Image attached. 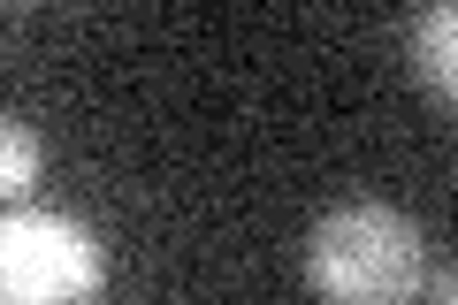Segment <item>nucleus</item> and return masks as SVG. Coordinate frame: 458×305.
I'll return each instance as SVG.
<instances>
[{"mask_svg": "<svg viewBox=\"0 0 458 305\" xmlns=\"http://www.w3.org/2000/svg\"><path fill=\"white\" fill-rule=\"evenodd\" d=\"M420 275H428L420 229H412V214L382 207V199H352V207L321 214V229L306 237V283L321 298L390 305V298H412Z\"/></svg>", "mask_w": 458, "mask_h": 305, "instance_id": "1", "label": "nucleus"}, {"mask_svg": "<svg viewBox=\"0 0 458 305\" xmlns=\"http://www.w3.org/2000/svg\"><path fill=\"white\" fill-rule=\"evenodd\" d=\"M107 290V244L62 207L0 214V305H69Z\"/></svg>", "mask_w": 458, "mask_h": 305, "instance_id": "2", "label": "nucleus"}, {"mask_svg": "<svg viewBox=\"0 0 458 305\" xmlns=\"http://www.w3.org/2000/svg\"><path fill=\"white\" fill-rule=\"evenodd\" d=\"M405 62H412V77H420L436 99L458 92V0H420L412 38H405Z\"/></svg>", "mask_w": 458, "mask_h": 305, "instance_id": "3", "label": "nucleus"}, {"mask_svg": "<svg viewBox=\"0 0 458 305\" xmlns=\"http://www.w3.org/2000/svg\"><path fill=\"white\" fill-rule=\"evenodd\" d=\"M38 176H47V138L31 123H16V114H0V207L31 199Z\"/></svg>", "mask_w": 458, "mask_h": 305, "instance_id": "4", "label": "nucleus"}, {"mask_svg": "<svg viewBox=\"0 0 458 305\" xmlns=\"http://www.w3.org/2000/svg\"><path fill=\"white\" fill-rule=\"evenodd\" d=\"M420 290H428V298H451V290H458V275H451V267H436V275H420Z\"/></svg>", "mask_w": 458, "mask_h": 305, "instance_id": "5", "label": "nucleus"}]
</instances>
